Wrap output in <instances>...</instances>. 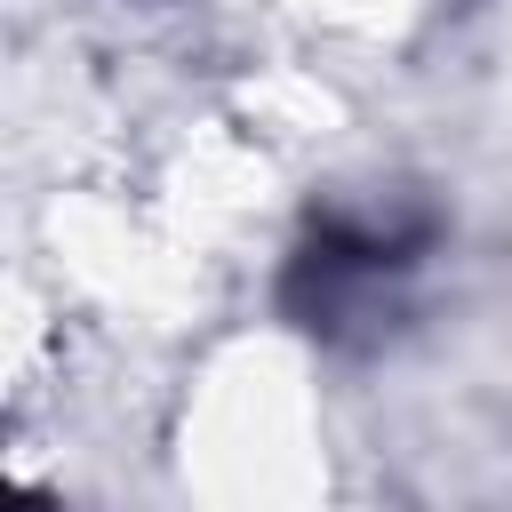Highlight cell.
<instances>
[{
	"label": "cell",
	"instance_id": "6da1fadb",
	"mask_svg": "<svg viewBox=\"0 0 512 512\" xmlns=\"http://www.w3.org/2000/svg\"><path fill=\"white\" fill-rule=\"evenodd\" d=\"M424 232H376V224H320L288 264V312L320 336H344L352 320H376L392 304V280L416 264Z\"/></svg>",
	"mask_w": 512,
	"mask_h": 512
}]
</instances>
